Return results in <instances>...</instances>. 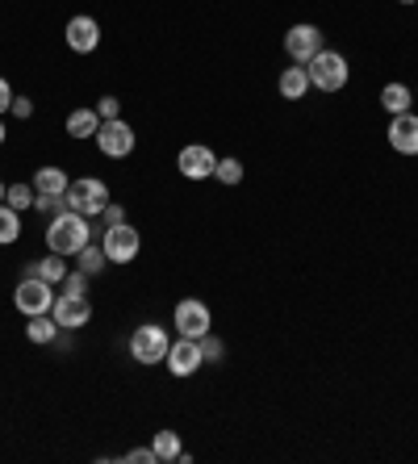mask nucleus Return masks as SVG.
Masks as SVG:
<instances>
[{
    "label": "nucleus",
    "mask_w": 418,
    "mask_h": 464,
    "mask_svg": "<svg viewBox=\"0 0 418 464\" xmlns=\"http://www.w3.org/2000/svg\"><path fill=\"white\" fill-rule=\"evenodd\" d=\"M121 460H130V464H159V460H155V448H130Z\"/></svg>",
    "instance_id": "obj_30"
},
{
    "label": "nucleus",
    "mask_w": 418,
    "mask_h": 464,
    "mask_svg": "<svg viewBox=\"0 0 418 464\" xmlns=\"http://www.w3.org/2000/svg\"><path fill=\"white\" fill-rule=\"evenodd\" d=\"M67 172L63 168H38V176H33V193L38 197H63L67 193Z\"/></svg>",
    "instance_id": "obj_16"
},
{
    "label": "nucleus",
    "mask_w": 418,
    "mask_h": 464,
    "mask_svg": "<svg viewBox=\"0 0 418 464\" xmlns=\"http://www.w3.org/2000/svg\"><path fill=\"white\" fill-rule=\"evenodd\" d=\"M92 243V227L89 218L71 214V209H63V214L51 218V227H46V247L55 251V256H80V251Z\"/></svg>",
    "instance_id": "obj_1"
},
{
    "label": "nucleus",
    "mask_w": 418,
    "mask_h": 464,
    "mask_svg": "<svg viewBox=\"0 0 418 464\" xmlns=\"http://www.w3.org/2000/svg\"><path fill=\"white\" fill-rule=\"evenodd\" d=\"M100 218H105V227H118V222H126V209H121V206H113V201H109V206H105V214H100Z\"/></svg>",
    "instance_id": "obj_33"
},
{
    "label": "nucleus",
    "mask_w": 418,
    "mask_h": 464,
    "mask_svg": "<svg viewBox=\"0 0 418 464\" xmlns=\"http://www.w3.org/2000/svg\"><path fill=\"white\" fill-rule=\"evenodd\" d=\"M197 343H201V356H205V360H222V356H226V347H222V339H214V335H201Z\"/></svg>",
    "instance_id": "obj_28"
},
{
    "label": "nucleus",
    "mask_w": 418,
    "mask_h": 464,
    "mask_svg": "<svg viewBox=\"0 0 418 464\" xmlns=\"http://www.w3.org/2000/svg\"><path fill=\"white\" fill-rule=\"evenodd\" d=\"M67 272H71V268L63 264V256H55V251H51L46 259H33L25 276H38V281H46V285H63Z\"/></svg>",
    "instance_id": "obj_17"
},
{
    "label": "nucleus",
    "mask_w": 418,
    "mask_h": 464,
    "mask_svg": "<svg viewBox=\"0 0 418 464\" xmlns=\"http://www.w3.org/2000/svg\"><path fill=\"white\" fill-rule=\"evenodd\" d=\"M55 335H59V323L51 314H33L30 326H25V339H30V343H55Z\"/></svg>",
    "instance_id": "obj_19"
},
{
    "label": "nucleus",
    "mask_w": 418,
    "mask_h": 464,
    "mask_svg": "<svg viewBox=\"0 0 418 464\" xmlns=\"http://www.w3.org/2000/svg\"><path fill=\"white\" fill-rule=\"evenodd\" d=\"M306 72H309V84L318 92H339L347 84V76H352V67H347V59L339 51H318L306 63Z\"/></svg>",
    "instance_id": "obj_3"
},
{
    "label": "nucleus",
    "mask_w": 418,
    "mask_h": 464,
    "mask_svg": "<svg viewBox=\"0 0 418 464\" xmlns=\"http://www.w3.org/2000/svg\"><path fill=\"white\" fill-rule=\"evenodd\" d=\"M318 51H322V30L318 25L301 22V25H293V30L285 34V54L293 59V63H309Z\"/></svg>",
    "instance_id": "obj_10"
},
{
    "label": "nucleus",
    "mask_w": 418,
    "mask_h": 464,
    "mask_svg": "<svg viewBox=\"0 0 418 464\" xmlns=\"http://www.w3.org/2000/svg\"><path fill=\"white\" fill-rule=\"evenodd\" d=\"M63 293H71V297H80V293H89V272H67L63 276Z\"/></svg>",
    "instance_id": "obj_26"
},
{
    "label": "nucleus",
    "mask_w": 418,
    "mask_h": 464,
    "mask_svg": "<svg viewBox=\"0 0 418 464\" xmlns=\"http://www.w3.org/2000/svg\"><path fill=\"white\" fill-rule=\"evenodd\" d=\"M214 176H218L222 184H242V163L239 160H218Z\"/></svg>",
    "instance_id": "obj_25"
},
{
    "label": "nucleus",
    "mask_w": 418,
    "mask_h": 464,
    "mask_svg": "<svg viewBox=\"0 0 418 464\" xmlns=\"http://www.w3.org/2000/svg\"><path fill=\"white\" fill-rule=\"evenodd\" d=\"M63 38H67V46H71L76 54H92L100 46V25L92 22V17H84V13H80V17H71V22H67Z\"/></svg>",
    "instance_id": "obj_13"
},
{
    "label": "nucleus",
    "mask_w": 418,
    "mask_h": 464,
    "mask_svg": "<svg viewBox=\"0 0 418 464\" xmlns=\"http://www.w3.org/2000/svg\"><path fill=\"white\" fill-rule=\"evenodd\" d=\"M63 201L71 214L97 218V214H105V206H109V188H105V180H97V176H80V180L67 184Z\"/></svg>",
    "instance_id": "obj_2"
},
{
    "label": "nucleus",
    "mask_w": 418,
    "mask_h": 464,
    "mask_svg": "<svg viewBox=\"0 0 418 464\" xmlns=\"http://www.w3.org/2000/svg\"><path fill=\"white\" fill-rule=\"evenodd\" d=\"M151 448H155V460H159V464H176L180 452H185V448H180V435H176V431H159Z\"/></svg>",
    "instance_id": "obj_20"
},
{
    "label": "nucleus",
    "mask_w": 418,
    "mask_h": 464,
    "mask_svg": "<svg viewBox=\"0 0 418 464\" xmlns=\"http://www.w3.org/2000/svg\"><path fill=\"white\" fill-rule=\"evenodd\" d=\"M13 97H17V92L9 88V80L0 76V113H9V109H13Z\"/></svg>",
    "instance_id": "obj_32"
},
{
    "label": "nucleus",
    "mask_w": 418,
    "mask_h": 464,
    "mask_svg": "<svg viewBox=\"0 0 418 464\" xmlns=\"http://www.w3.org/2000/svg\"><path fill=\"white\" fill-rule=\"evenodd\" d=\"M385 134L397 155H418V113H397Z\"/></svg>",
    "instance_id": "obj_14"
},
{
    "label": "nucleus",
    "mask_w": 418,
    "mask_h": 464,
    "mask_svg": "<svg viewBox=\"0 0 418 464\" xmlns=\"http://www.w3.org/2000/svg\"><path fill=\"white\" fill-rule=\"evenodd\" d=\"M276 88H280V97L285 101H301L309 92V72H306V63L301 67H285L280 72V80H276Z\"/></svg>",
    "instance_id": "obj_15"
},
{
    "label": "nucleus",
    "mask_w": 418,
    "mask_h": 464,
    "mask_svg": "<svg viewBox=\"0 0 418 464\" xmlns=\"http://www.w3.org/2000/svg\"><path fill=\"white\" fill-rule=\"evenodd\" d=\"M167 347H172V339H167V331L159 323H147L130 335V356L138 360V364H159V360H167Z\"/></svg>",
    "instance_id": "obj_5"
},
{
    "label": "nucleus",
    "mask_w": 418,
    "mask_h": 464,
    "mask_svg": "<svg viewBox=\"0 0 418 464\" xmlns=\"http://www.w3.org/2000/svg\"><path fill=\"white\" fill-rule=\"evenodd\" d=\"M33 184H9V193H5V206H13L17 209V214H22V209H30L33 206Z\"/></svg>",
    "instance_id": "obj_24"
},
{
    "label": "nucleus",
    "mask_w": 418,
    "mask_h": 464,
    "mask_svg": "<svg viewBox=\"0 0 418 464\" xmlns=\"http://www.w3.org/2000/svg\"><path fill=\"white\" fill-rule=\"evenodd\" d=\"M118 113H121V101H118V97H100V101H97V118H100V121H113Z\"/></svg>",
    "instance_id": "obj_29"
},
{
    "label": "nucleus",
    "mask_w": 418,
    "mask_h": 464,
    "mask_svg": "<svg viewBox=\"0 0 418 464\" xmlns=\"http://www.w3.org/2000/svg\"><path fill=\"white\" fill-rule=\"evenodd\" d=\"M5 193H9V188H5V184H0V201H5Z\"/></svg>",
    "instance_id": "obj_35"
},
{
    "label": "nucleus",
    "mask_w": 418,
    "mask_h": 464,
    "mask_svg": "<svg viewBox=\"0 0 418 464\" xmlns=\"http://www.w3.org/2000/svg\"><path fill=\"white\" fill-rule=\"evenodd\" d=\"M9 113H13V118H33V101L30 97H13V109H9Z\"/></svg>",
    "instance_id": "obj_31"
},
{
    "label": "nucleus",
    "mask_w": 418,
    "mask_h": 464,
    "mask_svg": "<svg viewBox=\"0 0 418 464\" xmlns=\"http://www.w3.org/2000/svg\"><path fill=\"white\" fill-rule=\"evenodd\" d=\"M381 105H385V113H410V88L406 84H385L381 88Z\"/></svg>",
    "instance_id": "obj_21"
},
{
    "label": "nucleus",
    "mask_w": 418,
    "mask_h": 464,
    "mask_svg": "<svg viewBox=\"0 0 418 464\" xmlns=\"http://www.w3.org/2000/svg\"><path fill=\"white\" fill-rule=\"evenodd\" d=\"M51 318L59 323V331H80V326H89V318H92L89 293H80V297L63 293V297H55V305H51Z\"/></svg>",
    "instance_id": "obj_8"
},
{
    "label": "nucleus",
    "mask_w": 418,
    "mask_h": 464,
    "mask_svg": "<svg viewBox=\"0 0 418 464\" xmlns=\"http://www.w3.org/2000/svg\"><path fill=\"white\" fill-rule=\"evenodd\" d=\"M33 209L55 218V214H63V209H67V201H63V197H33Z\"/></svg>",
    "instance_id": "obj_27"
},
{
    "label": "nucleus",
    "mask_w": 418,
    "mask_h": 464,
    "mask_svg": "<svg viewBox=\"0 0 418 464\" xmlns=\"http://www.w3.org/2000/svg\"><path fill=\"white\" fill-rule=\"evenodd\" d=\"M100 247H105L109 264H134V259H138V251H143V235H138L130 222H118V227H105Z\"/></svg>",
    "instance_id": "obj_4"
},
{
    "label": "nucleus",
    "mask_w": 418,
    "mask_h": 464,
    "mask_svg": "<svg viewBox=\"0 0 418 464\" xmlns=\"http://www.w3.org/2000/svg\"><path fill=\"white\" fill-rule=\"evenodd\" d=\"M22 238V214L13 206H0V247H9Z\"/></svg>",
    "instance_id": "obj_22"
},
{
    "label": "nucleus",
    "mask_w": 418,
    "mask_h": 464,
    "mask_svg": "<svg viewBox=\"0 0 418 464\" xmlns=\"http://www.w3.org/2000/svg\"><path fill=\"white\" fill-rule=\"evenodd\" d=\"M97 147H100V155H109V160H126V155L134 151V130L126 126L121 118L100 121V130H97Z\"/></svg>",
    "instance_id": "obj_9"
},
{
    "label": "nucleus",
    "mask_w": 418,
    "mask_h": 464,
    "mask_svg": "<svg viewBox=\"0 0 418 464\" xmlns=\"http://www.w3.org/2000/svg\"><path fill=\"white\" fill-rule=\"evenodd\" d=\"M13 305H17L25 318H33V314H51V305H55V285L38 281V276H25V281L17 285V293H13Z\"/></svg>",
    "instance_id": "obj_6"
},
{
    "label": "nucleus",
    "mask_w": 418,
    "mask_h": 464,
    "mask_svg": "<svg viewBox=\"0 0 418 464\" xmlns=\"http://www.w3.org/2000/svg\"><path fill=\"white\" fill-rule=\"evenodd\" d=\"M201 364H205V356H201L197 339H176V343L167 347V372L172 377H193Z\"/></svg>",
    "instance_id": "obj_12"
},
{
    "label": "nucleus",
    "mask_w": 418,
    "mask_h": 464,
    "mask_svg": "<svg viewBox=\"0 0 418 464\" xmlns=\"http://www.w3.org/2000/svg\"><path fill=\"white\" fill-rule=\"evenodd\" d=\"M5 134H9V130H5V121H0V147H5Z\"/></svg>",
    "instance_id": "obj_34"
},
{
    "label": "nucleus",
    "mask_w": 418,
    "mask_h": 464,
    "mask_svg": "<svg viewBox=\"0 0 418 464\" xmlns=\"http://www.w3.org/2000/svg\"><path fill=\"white\" fill-rule=\"evenodd\" d=\"M209 326H214V314H209L205 302H197V297L176 302V335L201 339V335H209Z\"/></svg>",
    "instance_id": "obj_7"
},
{
    "label": "nucleus",
    "mask_w": 418,
    "mask_h": 464,
    "mask_svg": "<svg viewBox=\"0 0 418 464\" xmlns=\"http://www.w3.org/2000/svg\"><path fill=\"white\" fill-rule=\"evenodd\" d=\"M97 130H100L97 109H71L67 113V134L71 139H97Z\"/></svg>",
    "instance_id": "obj_18"
},
{
    "label": "nucleus",
    "mask_w": 418,
    "mask_h": 464,
    "mask_svg": "<svg viewBox=\"0 0 418 464\" xmlns=\"http://www.w3.org/2000/svg\"><path fill=\"white\" fill-rule=\"evenodd\" d=\"M105 264H109V256H105V247H100V243H89V247H84V251L76 256V268H80V272H89V276H97V272L105 268Z\"/></svg>",
    "instance_id": "obj_23"
},
{
    "label": "nucleus",
    "mask_w": 418,
    "mask_h": 464,
    "mask_svg": "<svg viewBox=\"0 0 418 464\" xmlns=\"http://www.w3.org/2000/svg\"><path fill=\"white\" fill-rule=\"evenodd\" d=\"M402 5H414V0H402Z\"/></svg>",
    "instance_id": "obj_36"
},
{
    "label": "nucleus",
    "mask_w": 418,
    "mask_h": 464,
    "mask_svg": "<svg viewBox=\"0 0 418 464\" xmlns=\"http://www.w3.org/2000/svg\"><path fill=\"white\" fill-rule=\"evenodd\" d=\"M176 168H180V176H188V180H209L214 168H218V155L209 151L205 142H188L185 151L176 155Z\"/></svg>",
    "instance_id": "obj_11"
}]
</instances>
